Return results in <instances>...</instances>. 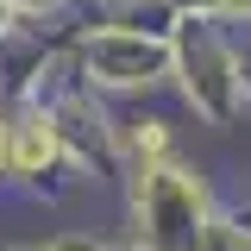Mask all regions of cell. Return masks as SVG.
<instances>
[{
	"mask_svg": "<svg viewBox=\"0 0 251 251\" xmlns=\"http://www.w3.org/2000/svg\"><path fill=\"white\" fill-rule=\"evenodd\" d=\"M50 151H57L50 126H25V138H19V170H38V163H50Z\"/></svg>",
	"mask_w": 251,
	"mask_h": 251,
	"instance_id": "cell-1",
	"label": "cell"
},
{
	"mask_svg": "<svg viewBox=\"0 0 251 251\" xmlns=\"http://www.w3.org/2000/svg\"><path fill=\"white\" fill-rule=\"evenodd\" d=\"M0 163H6V138H0Z\"/></svg>",
	"mask_w": 251,
	"mask_h": 251,
	"instance_id": "cell-2",
	"label": "cell"
}]
</instances>
